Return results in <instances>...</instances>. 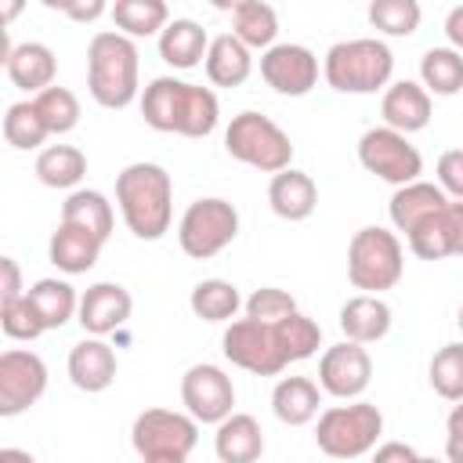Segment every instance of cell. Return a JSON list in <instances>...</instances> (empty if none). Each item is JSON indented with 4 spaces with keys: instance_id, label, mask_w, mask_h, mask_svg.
Returning <instances> with one entry per match:
<instances>
[{
    "instance_id": "obj_1",
    "label": "cell",
    "mask_w": 463,
    "mask_h": 463,
    "mask_svg": "<svg viewBox=\"0 0 463 463\" xmlns=\"http://www.w3.org/2000/svg\"><path fill=\"white\" fill-rule=\"evenodd\" d=\"M141 116L159 134H181V137H206L221 123V101L210 87L177 80V76H156L141 90Z\"/></svg>"
},
{
    "instance_id": "obj_2",
    "label": "cell",
    "mask_w": 463,
    "mask_h": 463,
    "mask_svg": "<svg viewBox=\"0 0 463 463\" xmlns=\"http://www.w3.org/2000/svg\"><path fill=\"white\" fill-rule=\"evenodd\" d=\"M116 206L127 232L141 242H156L174 221V181L159 163H130L116 174Z\"/></svg>"
},
{
    "instance_id": "obj_3",
    "label": "cell",
    "mask_w": 463,
    "mask_h": 463,
    "mask_svg": "<svg viewBox=\"0 0 463 463\" xmlns=\"http://www.w3.org/2000/svg\"><path fill=\"white\" fill-rule=\"evenodd\" d=\"M87 90L101 109H127L141 98L137 43L116 29H101L87 43Z\"/></svg>"
},
{
    "instance_id": "obj_4",
    "label": "cell",
    "mask_w": 463,
    "mask_h": 463,
    "mask_svg": "<svg viewBox=\"0 0 463 463\" xmlns=\"http://www.w3.org/2000/svg\"><path fill=\"white\" fill-rule=\"evenodd\" d=\"M322 76L336 94H376L391 87L394 54L376 36L340 40L322 58Z\"/></svg>"
},
{
    "instance_id": "obj_5",
    "label": "cell",
    "mask_w": 463,
    "mask_h": 463,
    "mask_svg": "<svg viewBox=\"0 0 463 463\" xmlns=\"http://www.w3.org/2000/svg\"><path fill=\"white\" fill-rule=\"evenodd\" d=\"M383 434V412L358 398V402H340L318 412L315 423V445L329 459H358L376 449Z\"/></svg>"
},
{
    "instance_id": "obj_6",
    "label": "cell",
    "mask_w": 463,
    "mask_h": 463,
    "mask_svg": "<svg viewBox=\"0 0 463 463\" xmlns=\"http://www.w3.org/2000/svg\"><path fill=\"white\" fill-rule=\"evenodd\" d=\"M224 152L235 163H246L260 174H282L293 163V141L289 134L264 112H239L232 116V123L224 127Z\"/></svg>"
},
{
    "instance_id": "obj_7",
    "label": "cell",
    "mask_w": 463,
    "mask_h": 463,
    "mask_svg": "<svg viewBox=\"0 0 463 463\" xmlns=\"http://www.w3.org/2000/svg\"><path fill=\"white\" fill-rule=\"evenodd\" d=\"M405 271V250L402 239L391 228L365 224L347 242V279L354 289L380 297L383 289H394Z\"/></svg>"
},
{
    "instance_id": "obj_8",
    "label": "cell",
    "mask_w": 463,
    "mask_h": 463,
    "mask_svg": "<svg viewBox=\"0 0 463 463\" xmlns=\"http://www.w3.org/2000/svg\"><path fill=\"white\" fill-rule=\"evenodd\" d=\"M130 445L141 463H188L199 445V423L177 409H145L134 416Z\"/></svg>"
},
{
    "instance_id": "obj_9",
    "label": "cell",
    "mask_w": 463,
    "mask_h": 463,
    "mask_svg": "<svg viewBox=\"0 0 463 463\" xmlns=\"http://www.w3.org/2000/svg\"><path fill=\"white\" fill-rule=\"evenodd\" d=\"M239 235V210L221 195H203L188 203L177 221V246L192 260H210L228 250Z\"/></svg>"
},
{
    "instance_id": "obj_10",
    "label": "cell",
    "mask_w": 463,
    "mask_h": 463,
    "mask_svg": "<svg viewBox=\"0 0 463 463\" xmlns=\"http://www.w3.org/2000/svg\"><path fill=\"white\" fill-rule=\"evenodd\" d=\"M358 163L373 177H380V181H387L394 188H405V184L420 181V174H423L420 148L405 134H398L391 127H369L358 137Z\"/></svg>"
},
{
    "instance_id": "obj_11",
    "label": "cell",
    "mask_w": 463,
    "mask_h": 463,
    "mask_svg": "<svg viewBox=\"0 0 463 463\" xmlns=\"http://www.w3.org/2000/svg\"><path fill=\"white\" fill-rule=\"evenodd\" d=\"M221 351L232 365H239L253 376H279L289 365L275 340V326H260L253 318L228 322V329L221 336Z\"/></svg>"
},
{
    "instance_id": "obj_12",
    "label": "cell",
    "mask_w": 463,
    "mask_h": 463,
    "mask_svg": "<svg viewBox=\"0 0 463 463\" xmlns=\"http://www.w3.org/2000/svg\"><path fill=\"white\" fill-rule=\"evenodd\" d=\"M181 405L195 423H221L235 412V383L213 362H195L181 376Z\"/></svg>"
},
{
    "instance_id": "obj_13",
    "label": "cell",
    "mask_w": 463,
    "mask_h": 463,
    "mask_svg": "<svg viewBox=\"0 0 463 463\" xmlns=\"http://www.w3.org/2000/svg\"><path fill=\"white\" fill-rule=\"evenodd\" d=\"M47 391V362L29 347H7L0 354V416H22Z\"/></svg>"
},
{
    "instance_id": "obj_14",
    "label": "cell",
    "mask_w": 463,
    "mask_h": 463,
    "mask_svg": "<svg viewBox=\"0 0 463 463\" xmlns=\"http://www.w3.org/2000/svg\"><path fill=\"white\" fill-rule=\"evenodd\" d=\"M373 383V358L362 344L340 340L318 358V387L336 402H358Z\"/></svg>"
},
{
    "instance_id": "obj_15",
    "label": "cell",
    "mask_w": 463,
    "mask_h": 463,
    "mask_svg": "<svg viewBox=\"0 0 463 463\" xmlns=\"http://www.w3.org/2000/svg\"><path fill=\"white\" fill-rule=\"evenodd\" d=\"M264 83L282 98H304L318 83V54L304 43H275L260 54Z\"/></svg>"
},
{
    "instance_id": "obj_16",
    "label": "cell",
    "mask_w": 463,
    "mask_h": 463,
    "mask_svg": "<svg viewBox=\"0 0 463 463\" xmlns=\"http://www.w3.org/2000/svg\"><path fill=\"white\" fill-rule=\"evenodd\" d=\"M134 311V297L119 282H94L80 293V311L76 322L83 326L87 336H109L119 326H127Z\"/></svg>"
},
{
    "instance_id": "obj_17",
    "label": "cell",
    "mask_w": 463,
    "mask_h": 463,
    "mask_svg": "<svg viewBox=\"0 0 463 463\" xmlns=\"http://www.w3.org/2000/svg\"><path fill=\"white\" fill-rule=\"evenodd\" d=\"M380 116H383V127H391V130H398V134L409 137V134H416V130H423L430 123L434 101L423 90V83H416V80H394L383 90V98H380Z\"/></svg>"
},
{
    "instance_id": "obj_18",
    "label": "cell",
    "mask_w": 463,
    "mask_h": 463,
    "mask_svg": "<svg viewBox=\"0 0 463 463\" xmlns=\"http://www.w3.org/2000/svg\"><path fill=\"white\" fill-rule=\"evenodd\" d=\"M116 369H119V358L105 336H83L69 351V380L87 394L109 391L116 380Z\"/></svg>"
},
{
    "instance_id": "obj_19",
    "label": "cell",
    "mask_w": 463,
    "mask_h": 463,
    "mask_svg": "<svg viewBox=\"0 0 463 463\" xmlns=\"http://www.w3.org/2000/svg\"><path fill=\"white\" fill-rule=\"evenodd\" d=\"M340 333L344 340H354V344H376L391 333V322H394V311L383 297H373V293H354L340 304Z\"/></svg>"
},
{
    "instance_id": "obj_20",
    "label": "cell",
    "mask_w": 463,
    "mask_h": 463,
    "mask_svg": "<svg viewBox=\"0 0 463 463\" xmlns=\"http://www.w3.org/2000/svg\"><path fill=\"white\" fill-rule=\"evenodd\" d=\"M101 246H105V242H101L94 232H87V228H80V224L58 221V228L51 232V242H47V257H51V264H54L58 271H65V275H83V271H90V268L98 264Z\"/></svg>"
},
{
    "instance_id": "obj_21",
    "label": "cell",
    "mask_w": 463,
    "mask_h": 463,
    "mask_svg": "<svg viewBox=\"0 0 463 463\" xmlns=\"http://www.w3.org/2000/svg\"><path fill=\"white\" fill-rule=\"evenodd\" d=\"M4 69H7V80H11L18 90H25L29 98H36V94H43L47 87H54L58 58H54V51H51L47 43L25 40V43L14 47V54L7 58Z\"/></svg>"
},
{
    "instance_id": "obj_22",
    "label": "cell",
    "mask_w": 463,
    "mask_h": 463,
    "mask_svg": "<svg viewBox=\"0 0 463 463\" xmlns=\"http://www.w3.org/2000/svg\"><path fill=\"white\" fill-rule=\"evenodd\" d=\"M268 206L282 221H307L318 206V184L311 181V174L289 166L268 181Z\"/></svg>"
},
{
    "instance_id": "obj_23",
    "label": "cell",
    "mask_w": 463,
    "mask_h": 463,
    "mask_svg": "<svg viewBox=\"0 0 463 463\" xmlns=\"http://www.w3.org/2000/svg\"><path fill=\"white\" fill-rule=\"evenodd\" d=\"M449 206V195L438 188V181H412L405 188H394L391 203H387V213H391V224L394 232H412L416 224H423L427 217L441 213Z\"/></svg>"
},
{
    "instance_id": "obj_24",
    "label": "cell",
    "mask_w": 463,
    "mask_h": 463,
    "mask_svg": "<svg viewBox=\"0 0 463 463\" xmlns=\"http://www.w3.org/2000/svg\"><path fill=\"white\" fill-rule=\"evenodd\" d=\"M271 412L286 427H304L322 412V387L311 376H282L271 391Z\"/></svg>"
},
{
    "instance_id": "obj_25",
    "label": "cell",
    "mask_w": 463,
    "mask_h": 463,
    "mask_svg": "<svg viewBox=\"0 0 463 463\" xmlns=\"http://www.w3.org/2000/svg\"><path fill=\"white\" fill-rule=\"evenodd\" d=\"M213 452L221 463H257L264 456V430L257 416L232 412L228 420H221L213 434Z\"/></svg>"
},
{
    "instance_id": "obj_26",
    "label": "cell",
    "mask_w": 463,
    "mask_h": 463,
    "mask_svg": "<svg viewBox=\"0 0 463 463\" xmlns=\"http://www.w3.org/2000/svg\"><path fill=\"white\" fill-rule=\"evenodd\" d=\"M210 40L213 36H206V29L195 22V18H174L163 33H159V40H156V47H159V58L170 65V69H195L199 61H206V51H210Z\"/></svg>"
},
{
    "instance_id": "obj_27",
    "label": "cell",
    "mask_w": 463,
    "mask_h": 463,
    "mask_svg": "<svg viewBox=\"0 0 463 463\" xmlns=\"http://www.w3.org/2000/svg\"><path fill=\"white\" fill-rule=\"evenodd\" d=\"M206 80L213 87H242L253 72V51L235 40L232 33H221L210 40V51H206Z\"/></svg>"
},
{
    "instance_id": "obj_28",
    "label": "cell",
    "mask_w": 463,
    "mask_h": 463,
    "mask_svg": "<svg viewBox=\"0 0 463 463\" xmlns=\"http://www.w3.org/2000/svg\"><path fill=\"white\" fill-rule=\"evenodd\" d=\"M25 300L33 304L36 318L43 322V329H61L65 322L76 318L80 311V293L65 282V279H36L25 293Z\"/></svg>"
},
{
    "instance_id": "obj_29",
    "label": "cell",
    "mask_w": 463,
    "mask_h": 463,
    "mask_svg": "<svg viewBox=\"0 0 463 463\" xmlns=\"http://www.w3.org/2000/svg\"><path fill=\"white\" fill-rule=\"evenodd\" d=\"M232 36L242 40L250 51H268L275 47L279 36V14L264 0H239L232 4Z\"/></svg>"
},
{
    "instance_id": "obj_30",
    "label": "cell",
    "mask_w": 463,
    "mask_h": 463,
    "mask_svg": "<svg viewBox=\"0 0 463 463\" xmlns=\"http://www.w3.org/2000/svg\"><path fill=\"white\" fill-rule=\"evenodd\" d=\"M33 174L47 188L76 192L80 181L87 177V156L76 145H47V148H40V156L33 163Z\"/></svg>"
},
{
    "instance_id": "obj_31",
    "label": "cell",
    "mask_w": 463,
    "mask_h": 463,
    "mask_svg": "<svg viewBox=\"0 0 463 463\" xmlns=\"http://www.w3.org/2000/svg\"><path fill=\"white\" fill-rule=\"evenodd\" d=\"M61 221L65 224H80V228L94 232L101 242H109L112 224H116V213H112V203H109L105 192H98V188H76L61 203Z\"/></svg>"
},
{
    "instance_id": "obj_32",
    "label": "cell",
    "mask_w": 463,
    "mask_h": 463,
    "mask_svg": "<svg viewBox=\"0 0 463 463\" xmlns=\"http://www.w3.org/2000/svg\"><path fill=\"white\" fill-rule=\"evenodd\" d=\"M242 293L235 282L228 279H203L192 286V297H188V307L195 318L203 322H235V315L242 311Z\"/></svg>"
},
{
    "instance_id": "obj_33",
    "label": "cell",
    "mask_w": 463,
    "mask_h": 463,
    "mask_svg": "<svg viewBox=\"0 0 463 463\" xmlns=\"http://www.w3.org/2000/svg\"><path fill=\"white\" fill-rule=\"evenodd\" d=\"M109 14L116 22V33L130 40H141V36L159 40V33L170 25V7L163 0H116Z\"/></svg>"
},
{
    "instance_id": "obj_34",
    "label": "cell",
    "mask_w": 463,
    "mask_h": 463,
    "mask_svg": "<svg viewBox=\"0 0 463 463\" xmlns=\"http://www.w3.org/2000/svg\"><path fill=\"white\" fill-rule=\"evenodd\" d=\"M420 83L427 94L452 98L463 90V54L452 47H430L420 58Z\"/></svg>"
},
{
    "instance_id": "obj_35",
    "label": "cell",
    "mask_w": 463,
    "mask_h": 463,
    "mask_svg": "<svg viewBox=\"0 0 463 463\" xmlns=\"http://www.w3.org/2000/svg\"><path fill=\"white\" fill-rule=\"evenodd\" d=\"M47 137H51V130H47L43 116L36 112L33 98H22V101L7 105V112H4V141L11 148L29 152V148H40Z\"/></svg>"
},
{
    "instance_id": "obj_36",
    "label": "cell",
    "mask_w": 463,
    "mask_h": 463,
    "mask_svg": "<svg viewBox=\"0 0 463 463\" xmlns=\"http://www.w3.org/2000/svg\"><path fill=\"white\" fill-rule=\"evenodd\" d=\"M275 340L282 347V358L286 362H304V358H315L318 347H322V326L315 318H307L304 311L282 318L275 326Z\"/></svg>"
},
{
    "instance_id": "obj_37",
    "label": "cell",
    "mask_w": 463,
    "mask_h": 463,
    "mask_svg": "<svg viewBox=\"0 0 463 463\" xmlns=\"http://www.w3.org/2000/svg\"><path fill=\"white\" fill-rule=\"evenodd\" d=\"M427 376H430V387H434L438 398H445L452 405L463 402V340L438 347L434 358H430Z\"/></svg>"
},
{
    "instance_id": "obj_38",
    "label": "cell",
    "mask_w": 463,
    "mask_h": 463,
    "mask_svg": "<svg viewBox=\"0 0 463 463\" xmlns=\"http://www.w3.org/2000/svg\"><path fill=\"white\" fill-rule=\"evenodd\" d=\"M420 4L416 0H373L369 4V25L383 36H412L420 29Z\"/></svg>"
},
{
    "instance_id": "obj_39",
    "label": "cell",
    "mask_w": 463,
    "mask_h": 463,
    "mask_svg": "<svg viewBox=\"0 0 463 463\" xmlns=\"http://www.w3.org/2000/svg\"><path fill=\"white\" fill-rule=\"evenodd\" d=\"M33 105H36V112L43 116V123H47V130L51 134H69L76 123H80V98L69 90V87H47L43 94H36L33 98Z\"/></svg>"
},
{
    "instance_id": "obj_40",
    "label": "cell",
    "mask_w": 463,
    "mask_h": 463,
    "mask_svg": "<svg viewBox=\"0 0 463 463\" xmlns=\"http://www.w3.org/2000/svg\"><path fill=\"white\" fill-rule=\"evenodd\" d=\"M242 311H246V318H253V322H260V326H279L282 318L297 315L300 307H297V300H293V293H289V289L260 286V289H253V293L246 297Z\"/></svg>"
},
{
    "instance_id": "obj_41",
    "label": "cell",
    "mask_w": 463,
    "mask_h": 463,
    "mask_svg": "<svg viewBox=\"0 0 463 463\" xmlns=\"http://www.w3.org/2000/svg\"><path fill=\"white\" fill-rule=\"evenodd\" d=\"M405 242H409V250L420 260H445V257H452V250H449V228H445V210L434 213V217H427L423 224H416L405 235Z\"/></svg>"
},
{
    "instance_id": "obj_42",
    "label": "cell",
    "mask_w": 463,
    "mask_h": 463,
    "mask_svg": "<svg viewBox=\"0 0 463 463\" xmlns=\"http://www.w3.org/2000/svg\"><path fill=\"white\" fill-rule=\"evenodd\" d=\"M0 329H4L7 340H25V344L47 333L29 300H18V304H11V307H0Z\"/></svg>"
},
{
    "instance_id": "obj_43",
    "label": "cell",
    "mask_w": 463,
    "mask_h": 463,
    "mask_svg": "<svg viewBox=\"0 0 463 463\" xmlns=\"http://www.w3.org/2000/svg\"><path fill=\"white\" fill-rule=\"evenodd\" d=\"M438 188L452 199V203H463V148H449L438 156Z\"/></svg>"
},
{
    "instance_id": "obj_44",
    "label": "cell",
    "mask_w": 463,
    "mask_h": 463,
    "mask_svg": "<svg viewBox=\"0 0 463 463\" xmlns=\"http://www.w3.org/2000/svg\"><path fill=\"white\" fill-rule=\"evenodd\" d=\"M25 286H22V268L14 257H4L0 260V307H11L18 300H25Z\"/></svg>"
},
{
    "instance_id": "obj_45",
    "label": "cell",
    "mask_w": 463,
    "mask_h": 463,
    "mask_svg": "<svg viewBox=\"0 0 463 463\" xmlns=\"http://www.w3.org/2000/svg\"><path fill=\"white\" fill-rule=\"evenodd\" d=\"M43 4H47L51 11L69 14L72 22H94V18H101V14L112 11L105 0H43Z\"/></svg>"
},
{
    "instance_id": "obj_46",
    "label": "cell",
    "mask_w": 463,
    "mask_h": 463,
    "mask_svg": "<svg viewBox=\"0 0 463 463\" xmlns=\"http://www.w3.org/2000/svg\"><path fill=\"white\" fill-rule=\"evenodd\" d=\"M369 463H420V452L409 441H383L373 449Z\"/></svg>"
},
{
    "instance_id": "obj_47",
    "label": "cell",
    "mask_w": 463,
    "mask_h": 463,
    "mask_svg": "<svg viewBox=\"0 0 463 463\" xmlns=\"http://www.w3.org/2000/svg\"><path fill=\"white\" fill-rule=\"evenodd\" d=\"M445 228H449V250L452 257H463V203H452L445 206Z\"/></svg>"
},
{
    "instance_id": "obj_48",
    "label": "cell",
    "mask_w": 463,
    "mask_h": 463,
    "mask_svg": "<svg viewBox=\"0 0 463 463\" xmlns=\"http://www.w3.org/2000/svg\"><path fill=\"white\" fill-rule=\"evenodd\" d=\"M445 36H449V47L463 54V4H456V7L445 14Z\"/></svg>"
},
{
    "instance_id": "obj_49",
    "label": "cell",
    "mask_w": 463,
    "mask_h": 463,
    "mask_svg": "<svg viewBox=\"0 0 463 463\" xmlns=\"http://www.w3.org/2000/svg\"><path fill=\"white\" fill-rule=\"evenodd\" d=\"M445 438L463 441V402H456V405H452V412L445 416Z\"/></svg>"
},
{
    "instance_id": "obj_50",
    "label": "cell",
    "mask_w": 463,
    "mask_h": 463,
    "mask_svg": "<svg viewBox=\"0 0 463 463\" xmlns=\"http://www.w3.org/2000/svg\"><path fill=\"white\" fill-rule=\"evenodd\" d=\"M0 463H36L33 459V452H25V449H0Z\"/></svg>"
},
{
    "instance_id": "obj_51",
    "label": "cell",
    "mask_w": 463,
    "mask_h": 463,
    "mask_svg": "<svg viewBox=\"0 0 463 463\" xmlns=\"http://www.w3.org/2000/svg\"><path fill=\"white\" fill-rule=\"evenodd\" d=\"M445 463H463V441L445 438Z\"/></svg>"
},
{
    "instance_id": "obj_52",
    "label": "cell",
    "mask_w": 463,
    "mask_h": 463,
    "mask_svg": "<svg viewBox=\"0 0 463 463\" xmlns=\"http://www.w3.org/2000/svg\"><path fill=\"white\" fill-rule=\"evenodd\" d=\"M22 11V4H4V18H14Z\"/></svg>"
},
{
    "instance_id": "obj_53",
    "label": "cell",
    "mask_w": 463,
    "mask_h": 463,
    "mask_svg": "<svg viewBox=\"0 0 463 463\" xmlns=\"http://www.w3.org/2000/svg\"><path fill=\"white\" fill-rule=\"evenodd\" d=\"M456 326H459V333H463V304H459V315H456Z\"/></svg>"
},
{
    "instance_id": "obj_54",
    "label": "cell",
    "mask_w": 463,
    "mask_h": 463,
    "mask_svg": "<svg viewBox=\"0 0 463 463\" xmlns=\"http://www.w3.org/2000/svg\"><path fill=\"white\" fill-rule=\"evenodd\" d=\"M420 463H441V459H434V456H420Z\"/></svg>"
}]
</instances>
